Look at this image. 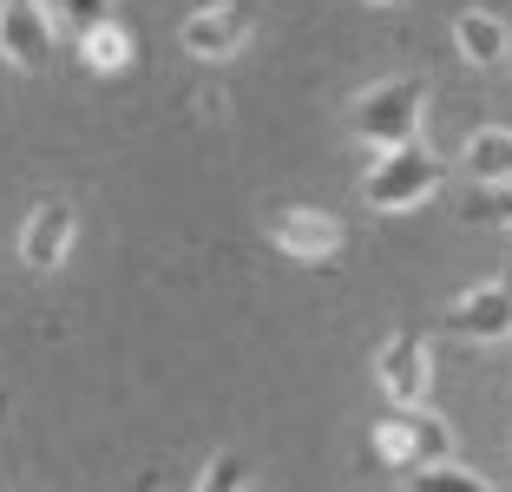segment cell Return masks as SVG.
I'll use <instances>...</instances> for the list:
<instances>
[{
    "instance_id": "6da1fadb",
    "label": "cell",
    "mask_w": 512,
    "mask_h": 492,
    "mask_svg": "<svg viewBox=\"0 0 512 492\" xmlns=\"http://www.w3.org/2000/svg\"><path fill=\"white\" fill-rule=\"evenodd\" d=\"M421 119H427V86L421 79H381V86H368L362 99L348 105V132L368 138L375 151L414 145V138H421Z\"/></svg>"
},
{
    "instance_id": "7a4b0ae2",
    "label": "cell",
    "mask_w": 512,
    "mask_h": 492,
    "mask_svg": "<svg viewBox=\"0 0 512 492\" xmlns=\"http://www.w3.org/2000/svg\"><path fill=\"white\" fill-rule=\"evenodd\" d=\"M368 453L388 473H421L453 453V427L427 407H388V420H375V433H368Z\"/></svg>"
},
{
    "instance_id": "3957f363",
    "label": "cell",
    "mask_w": 512,
    "mask_h": 492,
    "mask_svg": "<svg viewBox=\"0 0 512 492\" xmlns=\"http://www.w3.org/2000/svg\"><path fill=\"white\" fill-rule=\"evenodd\" d=\"M440 191V158L414 138V145H394L375 158V171L362 178V197L381 210V217H401V210H421L427 197Z\"/></svg>"
},
{
    "instance_id": "277c9868",
    "label": "cell",
    "mask_w": 512,
    "mask_h": 492,
    "mask_svg": "<svg viewBox=\"0 0 512 492\" xmlns=\"http://www.w3.org/2000/svg\"><path fill=\"white\" fill-rule=\"evenodd\" d=\"M263 237H270L276 256H289V263H302V269H329L335 256L348 250V230L335 224L329 210H316V204H289V210H276L270 224H263Z\"/></svg>"
},
{
    "instance_id": "5b68a950",
    "label": "cell",
    "mask_w": 512,
    "mask_h": 492,
    "mask_svg": "<svg viewBox=\"0 0 512 492\" xmlns=\"http://www.w3.org/2000/svg\"><path fill=\"white\" fill-rule=\"evenodd\" d=\"M60 53V14L40 0H0V60L14 73H46Z\"/></svg>"
},
{
    "instance_id": "8992f818",
    "label": "cell",
    "mask_w": 512,
    "mask_h": 492,
    "mask_svg": "<svg viewBox=\"0 0 512 492\" xmlns=\"http://www.w3.org/2000/svg\"><path fill=\"white\" fill-rule=\"evenodd\" d=\"M66 27H73V53H79L86 73H125V66H132L138 40H132V27H125L119 14H106V7L86 0V7L66 14Z\"/></svg>"
},
{
    "instance_id": "52a82bcc",
    "label": "cell",
    "mask_w": 512,
    "mask_h": 492,
    "mask_svg": "<svg viewBox=\"0 0 512 492\" xmlns=\"http://www.w3.org/2000/svg\"><path fill=\"white\" fill-rule=\"evenodd\" d=\"M375 381H381V394H388L394 407H427V394H434V368H427V342L414 335V328H401V335L381 342Z\"/></svg>"
},
{
    "instance_id": "ba28073f",
    "label": "cell",
    "mask_w": 512,
    "mask_h": 492,
    "mask_svg": "<svg viewBox=\"0 0 512 492\" xmlns=\"http://www.w3.org/2000/svg\"><path fill=\"white\" fill-rule=\"evenodd\" d=\"M73 237H79V217L66 197H40V204L27 210V224H20V263L27 269H60L66 256H73Z\"/></svg>"
},
{
    "instance_id": "9c48e42d",
    "label": "cell",
    "mask_w": 512,
    "mask_h": 492,
    "mask_svg": "<svg viewBox=\"0 0 512 492\" xmlns=\"http://www.w3.org/2000/svg\"><path fill=\"white\" fill-rule=\"evenodd\" d=\"M256 20L243 14V7H230V0H211V7H197V14L178 20V40L184 53H197V60H237L243 40H250Z\"/></svg>"
},
{
    "instance_id": "30bf717a",
    "label": "cell",
    "mask_w": 512,
    "mask_h": 492,
    "mask_svg": "<svg viewBox=\"0 0 512 492\" xmlns=\"http://www.w3.org/2000/svg\"><path fill=\"white\" fill-rule=\"evenodd\" d=\"M447 335H460V342H506L512 335V276H493V283L467 289L447 309Z\"/></svg>"
},
{
    "instance_id": "8fae6325",
    "label": "cell",
    "mask_w": 512,
    "mask_h": 492,
    "mask_svg": "<svg viewBox=\"0 0 512 492\" xmlns=\"http://www.w3.org/2000/svg\"><path fill=\"white\" fill-rule=\"evenodd\" d=\"M453 46H460V60H467V66H506L512 33H506V20H499V14L467 7V14H453Z\"/></svg>"
},
{
    "instance_id": "7c38bea8",
    "label": "cell",
    "mask_w": 512,
    "mask_h": 492,
    "mask_svg": "<svg viewBox=\"0 0 512 492\" xmlns=\"http://www.w3.org/2000/svg\"><path fill=\"white\" fill-rule=\"evenodd\" d=\"M460 158H467V171L480 184H512V132H506V125H480Z\"/></svg>"
},
{
    "instance_id": "4fadbf2b",
    "label": "cell",
    "mask_w": 512,
    "mask_h": 492,
    "mask_svg": "<svg viewBox=\"0 0 512 492\" xmlns=\"http://www.w3.org/2000/svg\"><path fill=\"white\" fill-rule=\"evenodd\" d=\"M407 492H499V486H486L480 473H467V466H453V460H434L421 473H407Z\"/></svg>"
},
{
    "instance_id": "5bb4252c",
    "label": "cell",
    "mask_w": 512,
    "mask_h": 492,
    "mask_svg": "<svg viewBox=\"0 0 512 492\" xmlns=\"http://www.w3.org/2000/svg\"><path fill=\"white\" fill-rule=\"evenodd\" d=\"M467 224H506L512 230V184H480L467 197Z\"/></svg>"
},
{
    "instance_id": "9a60e30c",
    "label": "cell",
    "mask_w": 512,
    "mask_h": 492,
    "mask_svg": "<svg viewBox=\"0 0 512 492\" xmlns=\"http://www.w3.org/2000/svg\"><path fill=\"white\" fill-rule=\"evenodd\" d=\"M250 486V466L237 460V453H217L204 473H197V492H243Z\"/></svg>"
}]
</instances>
